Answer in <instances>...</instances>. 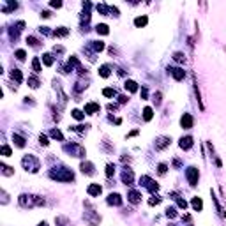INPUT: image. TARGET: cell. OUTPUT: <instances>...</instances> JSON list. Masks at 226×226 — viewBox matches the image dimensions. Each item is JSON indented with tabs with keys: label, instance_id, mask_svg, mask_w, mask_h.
<instances>
[{
	"label": "cell",
	"instance_id": "obj_14",
	"mask_svg": "<svg viewBox=\"0 0 226 226\" xmlns=\"http://www.w3.org/2000/svg\"><path fill=\"white\" fill-rule=\"evenodd\" d=\"M147 21H149V19H147V16H138V18L134 19V25H136V27H145V25H147Z\"/></svg>",
	"mask_w": 226,
	"mask_h": 226
},
{
	"label": "cell",
	"instance_id": "obj_13",
	"mask_svg": "<svg viewBox=\"0 0 226 226\" xmlns=\"http://www.w3.org/2000/svg\"><path fill=\"white\" fill-rule=\"evenodd\" d=\"M12 141H14V145H16V147H19V149H21V147H25V140H23L21 136H18V134H12Z\"/></svg>",
	"mask_w": 226,
	"mask_h": 226
},
{
	"label": "cell",
	"instance_id": "obj_36",
	"mask_svg": "<svg viewBox=\"0 0 226 226\" xmlns=\"http://www.w3.org/2000/svg\"><path fill=\"white\" fill-rule=\"evenodd\" d=\"M159 173H166V164H159Z\"/></svg>",
	"mask_w": 226,
	"mask_h": 226
},
{
	"label": "cell",
	"instance_id": "obj_19",
	"mask_svg": "<svg viewBox=\"0 0 226 226\" xmlns=\"http://www.w3.org/2000/svg\"><path fill=\"white\" fill-rule=\"evenodd\" d=\"M32 69H34L35 72H41V64H39V58H34V60H32Z\"/></svg>",
	"mask_w": 226,
	"mask_h": 226
},
{
	"label": "cell",
	"instance_id": "obj_22",
	"mask_svg": "<svg viewBox=\"0 0 226 226\" xmlns=\"http://www.w3.org/2000/svg\"><path fill=\"white\" fill-rule=\"evenodd\" d=\"M28 83H30V87H32V88H37V87H39V80H37V78H34V76H30V78H28Z\"/></svg>",
	"mask_w": 226,
	"mask_h": 226
},
{
	"label": "cell",
	"instance_id": "obj_9",
	"mask_svg": "<svg viewBox=\"0 0 226 226\" xmlns=\"http://www.w3.org/2000/svg\"><path fill=\"white\" fill-rule=\"evenodd\" d=\"M122 180L126 182V186L133 182V171H131L129 168H126V171H124V175H122Z\"/></svg>",
	"mask_w": 226,
	"mask_h": 226
},
{
	"label": "cell",
	"instance_id": "obj_33",
	"mask_svg": "<svg viewBox=\"0 0 226 226\" xmlns=\"http://www.w3.org/2000/svg\"><path fill=\"white\" fill-rule=\"evenodd\" d=\"M173 58H175V60H177V62H182V60H186V58H184V55H182V53H175V57H173Z\"/></svg>",
	"mask_w": 226,
	"mask_h": 226
},
{
	"label": "cell",
	"instance_id": "obj_15",
	"mask_svg": "<svg viewBox=\"0 0 226 226\" xmlns=\"http://www.w3.org/2000/svg\"><path fill=\"white\" fill-rule=\"evenodd\" d=\"M95 30H97V34H103V35H106L110 30H108V25H104V23H101V25H97L95 27Z\"/></svg>",
	"mask_w": 226,
	"mask_h": 226
},
{
	"label": "cell",
	"instance_id": "obj_38",
	"mask_svg": "<svg viewBox=\"0 0 226 226\" xmlns=\"http://www.w3.org/2000/svg\"><path fill=\"white\" fill-rule=\"evenodd\" d=\"M39 226H48V225H46V223H41V225H39Z\"/></svg>",
	"mask_w": 226,
	"mask_h": 226
},
{
	"label": "cell",
	"instance_id": "obj_4",
	"mask_svg": "<svg viewBox=\"0 0 226 226\" xmlns=\"http://www.w3.org/2000/svg\"><path fill=\"white\" fill-rule=\"evenodd\" d=\"M187 179H189L191 186H196V182H198V170L196 168H189L187 170Z\"/></svg>",
	"mask_w": 226,
	"mask_h": 226
},
{
	"label": "cell",
	"instance_id": "obj_12",
	"mask_svg": "<svg viewBox=\"0 0 226 226\" xmlns=\"http://www.w3.org/2000/svg\"><path fill=\"white\" fill-rule=\"evenodd\" d=\"M85 111H87L88 115H92L94 111H99V104H95V103H90V104H87V106H85Z\"/></svg>",
	"mask_w": 226,
	"mask_h": 226
},
{
	"label": "cell",
	"instance_id": "obj_31",
	"mask_svg": "<svg viewBox=\"0 0 226 226\" xmlns=\"http://www.w3.org/2000/svg\"><path fill=\"white\" fill-rule=\"evenodd\" d=\"M72 117H74L76 120H81V118H83V113H81L80 110H74V111H72Z\"/></svg>",
	"mask_w": 226,
	"mask_h": 226
},
{
	"label": "cell",
	"instance_id": "obj_32",
	"mask_svg": "<svg viewBox=\"0 0 226 226\" xmlns=\"http://www.w3.org/2000/svg\"><path fill=\"white\" fill-rule=\"evenodd\" d=\"M2 154H4V157H9V156H11V149H9L7 145H4V147H2Z\"/></svg>",
	"mask_w": 226,
	"mask_h": 226
},
{
	"label": "cell",
	"instance_id": "obj_34",
	"mask_svg": "<svg viewBox=\"0 0 226 226\" xmlns=\"http://www.w3.org/2000/svg\"><path fill=\"white\" fill-rule=\"evenodd\" d=\"M39 141H41V145H48V143H50V141H48V138H46V136H42V134L39 136Z\"/></svg>",
	"mask_w": 226,
	"mask_h": 226
},
{
	"label": "cell",
	"instance_id": "obj_24",
	"mask_svg": "<svg viewBox=\"0 0 226 226\" xmlns=\"http://www.w3.org/2000/svg\"><path fill=\"white\" fill-rule=\"evenodd\" d=\"M2 173H4L5 177H9V175H12V168H9V166L2 164Z\"/></svg>",
	"mask_w": 226,
	"mask_h": 226
},
{
	"label": "cell",
	"instance_id": "obj_23",
	"mask_svg": "<svg viewBox=\"0 0 226 226\" xmlns=\"http://www.w3.org/2000/svg\"><path fill=\"white\" fill-rule=\"evenodd\" d=\"M193 207H194L196 210H202V207H203L202 200H200V198H194V200H193Z\"/></svg>",
	"mask_w": 226,
	"mask_h": 226
},
{
	"label": "cell",
	"instance_id": "obj_7",
	"mask_svg": "<svg viewBox=\"0 0 226 226\" xmlns=\"http://www.w3.org/2000/svg\"><path fill=\"white\" fill-rule=\"evenodd\" d=\"M88 194H90V196H99V194H101V186H99V184L88 186Z\"/></svg>",
	"mask_w": 226,
	"mask_h": 226
},
{
	"label": "cell",
	"instance_id": "obj_3",
	"mask_svg": "<svg viewBox=\"0 0 226 226\" xmlns=\"http://www.w3.org/2000/svg\"><path fill=\"white\" fill-rule=\"evenodd\" d=\"M170 141H171V140H170L168 136H159L157 141H156V149H157V150H163V149H166V147L170 145Z\"/></svg>",
	"mask_w": 226,
	"mask_h": 226
},
{
	"label": "cell",
	"instance_id": "obj_26",
	"mask_svg": "<svg viewBox=\"0 0 226 226\" xmlns=\"http://www.w3.org/2000/svg\"><path fill=\"white\" fill-rule=\"evenodd\" d=\"M51 136H53V138H57V140H60V141L64 140L62 133H60V131H57V129H53V131H51Z\"/></svg>",
	"mask_w": 226,
	"mask_h": 226
},
{
	"label": "cell",
	"instance_id": "obj_5",
	"mask_svg": "<svg viewBox=\"0 0 226 226\" xmlns=\"http://www.w3.org/2000/svg\"><path fill=\"white\" fill-rule=\"evenodd\" d=\"M168 71H170V72L173 74V78H175L177 81H180V80H182V78L186 76V72H184V71H182L180 67H171V69H168Z\"/></svg>",
	"mask_w": 226,
	"mask_h": 226
},
{
	"label": "cell",
	"instance_id": "obj_18",
	"mask_svg": "<svg viewBox=\"0 0 226 226\" xmlns=\"http://www.w3.org/2000/svg\"><path fill=\"white\" fill-rule=\"evenodd\" d=\"M126 88H129V92H136L138 85H136V81H126Z\"/></svg>",
	"mask_w": 226,
	"mask_h": 226
},
{
	"label": "cell",
	"instance_id": "obj_30",
	"mask_svg": "<svg viewBox=\"0 0 226 226\" xmlns=\"http://www.w3.org/2000/svg\"><path fill=\"white\" fill-rule=\"evenodd\" d=\"M103 94H104L106 97H111V95H115V90H113V88H104Z\"/></svg>",
	"mask_w": 226,
	"mask_h": 226
},
{
	"label": "cell",
	"instance_id": "obj_16",
	"mask_svg": "<svg viewBox=\"0 0 226 226\" xmlns=\"http://www.w3.org/2000/svg\"><path fill=\"white\" fill-rule=\"evenodd\" d=\"M53 34H55V35H57V37H65V35H67V34H69V30H67V28H65V27H60V28H58V30H55V32H53Z\"/></svg>",
	"mask_w": 226,
	"mask_h": 226
},
{
	"label": "cell",
	"instance_id": "obj_29",
	"mask_svg": "<svg viewBox=\"0 0 226 226\" xmlns=\"http://www.w3.org/2000/svg\"><path fill=\"white\" fill-rule=\"evenodd\" d=\"M42 60H44V64H46V65H51V64H53L51 55H42Z\"/></svg>",
	"mask_w": 226,
	"mask_h": 226
},
{
	"label": "cell",
	"instance_id": "obj_25",
	"mask_svg": "<svg viewBox=\"0 0 226 226\" xmlns=\"http://www.w3.org/2000/svg\"><path fill=\"white\" fill-rule=\"evenodd\" d=\"M143 113H145V115H143V117H145V120H150V118H152V108H145V110H143Z\"/></svg>",
	"mask_w": 226,
	"mask_h": 226
},
{
	"label": "cell",
	"instance_id": "obj_17",
	"mask_svg": "<svg viewBox=\"0 0 226 226\" xmlns=\"http://www.w3.org/2000/svg\"><path fill=\"white\" fill-rule=\"evenodd\" d=\"M11 76H12V80H16L18 83H19V81L23 80V76H21V72H19L18 69H12V72H11Z\"/></svg>",
	"mask_w": 226,
	"mask_h": 226
},
{
	"label": "cell",
	"instance_id": "obj_37",
	"mask_svg": "<svg viewBox=\"0 0 226 226\" xmlns=\"http://www.w3.org/2000/svg\"><path fill=\"white\" fill-rule=\"evenodd\" d=\"M51 5H53V7H62V4H60V2H51Z\"/></svg>",
	"mask_w": 226,
	"mask_h": 226
},
{
	"label": "cell",
	"instance_id": "obj_2",
	"mask_svg": "<svg viewBox=\"0 0 226 226\" xmlns=\"http://www.w3.org/2000/svg\"><path fill=\"white\" fill-rule=\"evenodd\" d=\"M180 126H182L184 129H191V127H193V117H191L189 113H184L182 118H180Z\"/></svg>",
	"mask_w": 226,
	"mask_h": 226
},
{
	"label": "cell",
	"instance_id": "obj_8",
	"mask_svg": "<svg viewBox=\"0 0 226 226\" xmlns=\"http://www.w3.org/2000/svg\"><path fill=\"white\" fill-rule=\"evenodd\" d=\"M191 145H193V138H191V136L180 138V149H186V150H187V149H189Z\"/></svg>",
	"mask_w": 226,
	"mask_h": 226
},
{
	"label": "cell",
	"instance_id": "obj_28",
	"mask_svg": "<svg viewBox=\"0 0 226 226\" xmlns=\"http://www.w3.org/2000/svg\"><path fill=\"white\" fill-rule=\"evenodd\" d=\"M25 57H27V53H25L23 50H18V51H16V58H18V60H25Z\"/></svg>",
	"mask_w": 226,
	"mask_h": 226
},
{
	"label": "cell",
	"instance_id": "obj_27",
	"mask_svg": "<svg viewBox=\"0 0 226 226\" xmlns=\"http://www.w3.org/2000/svg\"><path fill=\"white\" fill-rule=\"evenodd\" d=\"M113 173H115V166L113 164H108L106 166V177H111Z\"/></svg>",
	"mask_w": 226,
	"mask_h": 226
},
{
	"label": "cell",
	"instance_id": "obj_1",
	"mask_svg": "<svg viewBox=\"0 0 226 226\" xmlns=\"http://www.w3.org/2000/svg\"><path fill=\"white\" fill-rule=\"evenodd\" d=\"M21 164H23V168L27 170V171H32V173H35L37 170H39V159L37 157H34V156H30V154H27L23 159H21Z\"/></svg>",
	"mask_w": 226,
	"mask_h": 226
},
{
	"label": "cell",
	"instance_id": "obj_35",
	"mask_svg": "<svg viewBox=\"0 0 226 226\" xmlns=\"http://www.w3.org/2000/svg\"><path fill=\"white\" fill-rule=\"evenodd\" d=\"M166 216H168V217H173V216H175V209H173V207H171V209H166Z\"/></svg>",
	"mask_w": 226,
	"mask_h": 226
},
{
	"label": "cell",
	"instance_id": "obj_21",
	"mask_svg": "<svg viewBox=\"0 0 226 226\" xmlns=\"http://www.w3.org/2000/svg\"><path fill=\"white\" fill-rule=\"evenodd\" d=\"M94 50H95V51L104 50V42H103V41H94Z\"/></svg>",
	"mask_w": 226,
	"mask_h": 226
},
{
	"label": "cell",
	"instance_id": "obj_10",
	"mask_svg": "<svg viewBox=\"0 0 226 226\" xmlns=\"http://www.w3.org/2000/svg\"><path fill=\"white\" fill-rule=\"evenodd\" d=\"M108 203H110V205H120V203H122V198H120V194H110V198H108Z\"/></svg>",
	"mask_w": 226,
	"mask_h": 226
},
{
	"label": "cell",
	"instance_id": "obj_20",
	"mask_svg": "<svg viewBox=\"0 0 226 226\" xmlns=\"http://www.w3.org/2000/svg\"><path fill=\"white\" fill-rule=\"evenodd\" d=\"M99 74H101L103 78H108V76H110V67H108V65H103L101 71H99Z\"/></svg>",
	"mask_w": 226,
	"mask_h": 226
},
{
	"label": "cell",
	"instance_id": "obj_6",
	"mask_svg": "<svg viewBox=\"0 0 226 226\" xmlns=\"http://www.w3.org/2000/svg\"><path fill=\"white\" fill-rule=\"evenodd\" d=\"M81 171L87 175H94V164L92 163H81Z\"/></svg>",
	"mask_w": 226,
	"mask_h": 226
},
{
	"label": "cell",
	"instance_id": "obj_11",
	"mask_svg": "<svg viewBox=\"0 0 226 226\" xmlns=\"http://www.w3.org/2000/svg\"><path fill=\"white\" fill-rule=\"evenodd\" d=\"M127 198H129V202H133V203H138V202H140V198H141V194H140V193H136V191H129Z\"/></svg>",
	"mask_w": 226,
	"mask_h": 226
}]
</instances>
